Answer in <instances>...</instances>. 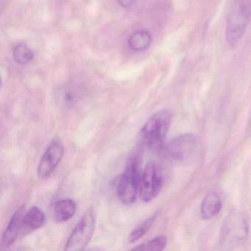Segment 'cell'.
<instances>
[{
    "label": "cell",
    "mask_w": 251,
    "mask_h": 251,
    "mask_svg": "<svg viewBox=\"0 0 251 251\" xmlns=\"http://www.w3.org/2000/svg\"><path fill=\"white\" fill-rule=\"evenodd\" d=\"M171 120V114L167 110H161L152 114L141 130V143L150 149L161 148L170 128Z\"/></svg>",
    "instance_id": "1"
},
{
    "label": "cell",
    "mask_w": 251,
    "mask_h": 251,
    "mask_svg": "<svg viewBox=\"0 0 251 251\" xmlns=\"http://www.w3.org/2000/svg\"><path fill=\"white\" fill-rule=\"evenodd\" d=\"M142 175L140 156L133 155L129 159L117 186V195L123 204L131 205L136 201Z\"/></svg>",
    "instance_id": "2"
},
{
    "label": "cell",
    "mask_w": 251,
    "mask_h": 251,
    "mask_svg": "<svg viewBox=\"0 0 251 251\" xmlns=\"http://www.w3.org/2000/svg\"><path fill=\"white\" fill-rule=\"evenodd\" d=\"M248 234L249 226L245 216L239 211H232L222 225L220 245L225 249H233L243 245Z\"/></svg>",
    "instance_id": "3"
},
{
    "label": "cell",
    "mask_w": 251,
    "mask_h": 251,
    "mask_svg": "<svg viewBox=\"0 0 251 251\" xmlns=\"http://www.w3.org/2000/svg\"><path fill=\"white\" fill-rule=\"evenodd\" d=\"M251 17L249 0H236L227 20L226 40L230 47H234L243 37Z\"/></svg>",
    "instance_id": "4"
},
{
    "label": "cell",
    "mask_w": 251,
    "mask_h": 251,
    "mask_svg": "<svg viewBox=\"0 0 251 251\" xmlns=\"http://www.w3.org/2000/svg\"><path fill=\"white\" fill-rule=\"evenodd\" d=\"M95 229V215L92 208H88L67 239L64 249L67 251H80L90 242Z\"/></svg>",
    "instance_id": "5"
},
{
    "label": "cell",
    "mask_w": 251,
    "mask_h": 251,
    "mask_svg": "<svg viewBox=\"0 0 251 251\" xmlns=\"http://www.w3.org/2000/svg\"><path fill=\"white\" fill-rule=\"evenodd\" d=\"M163 173L158 164L149 162L142 171L141 179L139 197L144 202L150 201L156 198L163 186Z\"/></svg>",
    "instance_id": "6"
},
{
    "label": "cell",
    "mask_w": 251,
    "mask_h": 251,
    "mask_svg": "<svg viewBox=\"0 0 251 251\" xmlns=\"http://www.w3.org/2000/svg\"><path fill=\"white\" fill-rule=\"evenodd\" d=\"M169 155L180 161H187L196 156L199 144L193 135H182L173 139L166 147Z\"/></svg>",
    "instance_id": "7"
},
{
    "label": "cell",
    "mask_w": 251,
    "mask_h": 251,
    "mask_svg": "<svg viewBox=\"0 0 251 251\" xmlns=\"http://www.w3.org/2000/svg\"><path fill=\"white\" fill-rule=\"evenodd\" d=\"M64 147L59 139H54L48 145L42 155L37 168V176L40 179L49 177L62 160Z\"/></svg>",
    "instance_id": "8"
},
{
    "label": "cell",
    "mask_w": 251,
    "mask_h": 251,
    "mask_svg": "<svg viewBox=\"0 0 251 251\" xmlns=\"http://www.w3.org/2000/svg\"><path fill=\"white\" fill-rule=\"evenodd\" d=\"M25 214V208L24 205L20 207L13 214L1 239V245L3 248H9L17 241L20 232L23 229V220H24Z\"/></svg>",
    "instance_id": "9"
},
{
    "label": "cell",
    "mask_w": 251,
    "mask_h": 251,
    "mask_svg": "<svg viewBox=\"0 0 251 251\" xmlns=\"http://www.w3.org/2000/svg\"><path fill=\"white\" fill-rule=\"evenodd\" d=\"M77 205L72 199H63L54 205L53 218L56 223L68 221L75 214Z\"/></svg>",
    "instance_id": "10"
},
{
    "label": "cell",
    "mask_w": 251,
    "mask_h": 251,
    "mask_svg": "<svg viewBox=\"0 0 251 251\" xmlns=\"http://www.w3.org/2000/svg\"><path fill=\"white\" fill-rule=\"evenodd\" d=\"M222 208V201L220 197L214 192H210L202 200L201 207V213L202 218L209 220L216 217Z\"/></svg>",
    "instance_id": "11"
},
{
    "label": "cell",
    "mask_w": 251,
    "mask_h": 251,
    "mask_svg": "<svg viewBox=\"0 0 251 251\" xmlns=\"http://www.w3.org/2000/svg\"><path fill=\"white\" fill-rule=\"evenodd\" d=\"M45 222V214L38 206H33L25 212L23 220V229L35 230L43 226Z\"/></svg>",
    "instance_id": "12"
},
{
    "label": "cell",
    "mask_w": 251,
    "mask_h": 251,
    "mask_svg": "<svg viewBox=\"0 0 251 251\" xmlns=\"http://www.w3.org/2000/svg\"><path fill=\"white\" fill-rule=\"evenodd\" d=\"M58 103L64 108H71L77 104L80 99V93L77 89L67 85L58 90L57 94Z\"/></svg>",
    "instance_id": "13"
},
{
    "label": "cell",
    "mask_w": 251,
    "mask_h": 251,
    "mask_svg": "<svg viewBox=\"0 0 251 251\" xmlns=\"http://www.w3.org/2000/svg\"><path fill=\"white\" fill-rule=\"evenodd\" d=\"M152 42L151 35L145 30H139L133 33L129 38L128 45L130 49L135 51H142L147 49Z\"/></svg>",
    "instance_id": "14"
},
{
    "label": "cell",
    "mask_w": 251,
    "mask_h": 251,
    "mask_svg": "<svg viewBox=\"0 0 251 251\" xmlns=\"http://www.w3.org/2000/svg\"><path fill=\"white\" fill-rule=\"evenodd\" d=\"M167 244V239L165 236H159L153 238L148 242H144L137 247L132 248L131 251H162L165 248Z\"/></svg>",
    "instance_id": "15"
},
{
    "label": "cell",
    "mask_w": 251,
    "mask_h": 251,
    "mask_svg": "<svg viewBox=\"0 0 251 251\" xmlns=\"http://www.w3.org/2000/svg\"><path fill=\"white\" fill-rule=\"evenodd\" d=\"M13 55L17 64L25 65L33 60L34 54L28 46L25 44H20L14 48Z\"/></svg>",
    "instance_id": "16"
},
{
    "label": "cell",
    "mask_w": 251,
    "mask_h": 251,
    "mask_svg": "<svg viewBox=\"0 0 251 251\" xmlns=\"http://www.w3.org/2000/svg\"><path fill=\"white\" fill-rule=\"evenodd\" d=\"M155 217H156L155 215L152 216V217H149V218L145 220L143 223L139 224L137 227H135L129 235L128 242L130 243H133V242L142 238L152 227L154 222H155Z\"/></svg>",
    "instance_id": "17"
},
{
    "label": "cell",
    "mask_w": 251,
    "mask_h": 251,
    "mask_svg": "<svg viewBox=\"0 0 251 251\" xmlns=\"http://www.w3.org/2000/svg\"><path fill=\"white\" fill-rule=\"evenodd\" d=\"M136 2V0H118L119 4L123 8H127L133 6V4Z\"/></svg>",
    "instance_id": "18"
}]
</instances>
